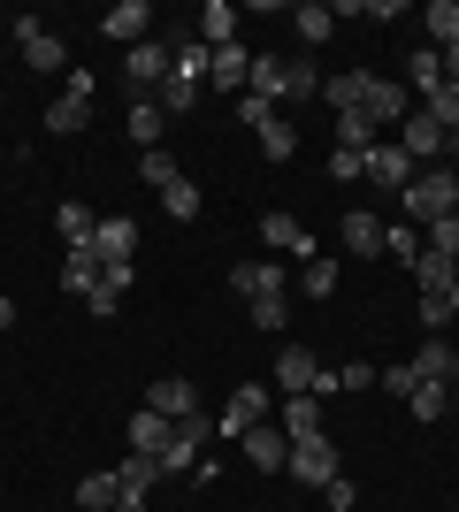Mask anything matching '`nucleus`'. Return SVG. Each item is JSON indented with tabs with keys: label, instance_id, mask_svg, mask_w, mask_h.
I'll list each match as a JSON object with an SVG mask.
<instances>
[{
	"label": "nucleus",
	"instance_id": "f257e3e1",
	"mask_svg": "<svg viewBox=\"0 0 459 512\" xmlns=\"http://www.w3.org/2000/svg\"><path fill=\"white\" fill-rule=\"evenodd\" d=\"M92 85H100L92 69H69L62 77V92L46 100V138H77V130L92 123Z\"/></svg>",
	"mask_w": 459,
	"mask_h": 512
},
{
	"label": "nucleus",
	"instance_id": "f03ea898",
	"mask_svg": "<svg viewBox=\"0 0 459 512\" xmlns=\"http://www.w3.org/2000/svg\"><path fill=\"white\" fill-rule=\"evenodd\" d=\"M261 421H276V383H238V390H230V406L215 413V436H222V444H238L245 428H261Z\"/></svg>",
	"mask_w": 459,
	"mask_h": 512
},
{
	"label": "nucleus",
	"instance_id": "7ed1b4c3",
	"mask_svg": "<svg viewBox=\"0 0 459 512\" xmlns=\"http://www.w3.org/2000/svg\"><path fill=\"white\" fill-rule=\"evenodd\" d=\"M398 207L414 214L421 230H429V222H444V214L459 207V184H452V169H421L414 184H406V192H398Z\"/></svg>",
	"mask_w": 459,
	"mask_h": 512
},
{
	"label": "nucleus",
	"instance_id": "20e7f679",
	"mask_svg": "<svg viewBox=\"0 0 459 512\" xmlns=\"http://www.w3.org/2000/svg\"><path fill=\"white\" fill-rule=\"evenodd\" d=\"M284 474H291V482H306V490H329V482H337V444H329L322 428H314V436H299V444H291V459H284Z\"/></svg>",
	"mask_w": 459,
	"mask_h": 512
},
{
	"label": "nucleus",
	"instance_id": "39448f33",
	"mask_svg": "<svg viewBox=\"0 0 459 512\" xmlns=\"http://www.w3.org/2000/svg\"><path fill=\"white\" fill-rule=\"evenodd\" d=\"M16 54H23L31 69H39V77H54V69L69 77V46L54 39V31H46L39 16H16Z\"/></svg>",
	"mask_w": 459,
	"mask_h": 512
},
{
	"label": "nucleus",
	"instance_id": "423d86ee",
	"mask_svg": "<svg viewBox=\"0 0 459 512\" xmlns=\"http://www.w3.org/2000/svg\"><path fill=\"white\" fill-rule=\"evenodd\" d=\"M169 69H176V39H146L123 54V77H131V92H161L169 85Z\"/></svg>",
	"mask_w": 459,
	"mask_h": 512
},
{
	"label": "nucleus",
	"instance_id": "0eeeda50",
	"mask_svg": "<svg viewBox=\"0 0 459 512\" xmlns=\"http://www.w3.org/2000/svg\"><path fill=\"white\" fill-rule=\"evenodd\" d=\"M230 291H238L245 306H253V299H284L291 268H284V260H238V268H230Z\"/></svg>",
	"mask_w": 459,
	"mask_h": 512
},
{
	"label": "nucleus",
	"instance_id": "6e6552de",
	"mask_svg": "<svg viewBox=\"0 0 459 512\" xmlns=\"http://www.w3.org/2000/svg\"><path fill=\"white\" fill-rule=\"evenodd\" d=\"M238 451H245V459H253L261 474H284V459H291V436H284L276 421H261V428H245V436H238Z\"/></svg>",
	"mask_w": 459,
	"mask_h": 512
},
{
	"label": "nucleus",
	"instance_id": "1a4fd4ad",
	"mask_svg": "<svg viewBox=\"0 0 459 512\" xmlns=\"http://www.w3.org/2000/svg\"><path fill=\"white\" fill-rule=\"evenodd\" d=\"M360 115L383 130V123H406V115H414V100H406V85H391V77H368V92H360Z\"/></svg>",
	"mask_w": 459,
	"mask_h": 512
},
{
	"label": "nucleus",
	"instance_id": "9d476101",
	"mask_svg": "<svg viewBox=\"0 0 459 512\" xmlns=\"http://www.w3.org/2000/svg\"><path fill=\"white\" fill-rule=\"evenodd\" d=\"M92 253H100V268L131 260V253H138V222H131V214H100V230H92Z\"/></svg>",
	"mask_w": 459,
	"mask_h": 512
},
{
	"label": "nucleus",
	"instance_id": "9b49d317",
	"mask_svg": "<svg viewBox=\"0 0 459 512\" xmlns=\"http://www.w3.org/2000/svg\"><path fill=\"white\" fill-rule=\"evenodd\" d=\"M146 23H153L146 0H115L108 16H100V39H115V46H146Z\"/></svg>",
	"mask_w": 459,
	"mask_h": 512
},
{
	"label": "nucleus",
	"instance_id": "f8f14e48",
	"mask_svg": "<svg viewBox=\"0 0 459 512\" xmlns=\"http://www.w3.org/2000/svg\"><path fill=\"white\" fill-rule=\"evenodd\" d=\"M146 406L161 413V421H192V413H207V406H199V390L184 383V375H161V383L146 390Z\"/></svg>",
	"mask_w": 459,
	"mask_h": 512
},
{
	"label": "nucleus",
	"instance_id": "ddd939ff",
	"mask_svg": "<svg viewBox=\"0 0 459 512\" xmlns=\"http://www.w3.org/2000/svg\"><path fill=\"white\" fill-rule=\"evenodd\" d=\"M245 92H253V100H268V107H284V100H291V62H284V54H253Z\"/></svg>",
	"mask_w": 459,
	"mask_h": 512
},
{
	"label": "nucleus",
	"instance_id": "4468645a",
	"mask_svg": "<svg viewBox=\"0 0 459 512\" xmlns=\"http://www.w3.org/2000/svg\"><path fill=\"white\" fill-rule=\"evenodd\" d=\"M314 375H322V360H314L306 344H284V352H276V390H284V398H306Z\"/></svg>",
	"mask_w": 459,
	"mask_h": 512
},
{
	"label": "nucleus",
	"instance_id": "2eb2a0df",
	"mask_svg": "<svg viewBox=\"0 0 459 512\" xmlns=\"http://www.w3.org/2000/svg\"><path fill=\"white\" fill-rule=\"evenodd\" d=\"M245 77H253V54H245L238 39H230V46H207V85H222V92H245Z\"/></svg>",
	"mask_w": 459,
	"mask_h": 512
},
{
	"label": "nucleus",
	"instance_id": "dca6fc26",
	"mask_svg": "<svg viewBox=\"0 0 459 512\" xmlns=\"http://www.w3.org/2000/svg\"><path fill=\"white\" fill-rule=\"evenodd\" d=\"M398 146H406V161L421 169V161H437V153H452V138H444V130H437V123H429V115L414 107V115H406V138H398Z\"/></svg>",
	"mask_w": 459,
	"mask_h": 512
},
{
	"label": "nucleus",
	"instance_id": "f3484780",
	"mask_svg": "<svg viewBox=\"0 0 459 512\" xmlns=\"http://www.w3.org/2000/svg\"><path fill=\"white\" fill-rule=\"evenodd\" d=\"M368 184H383V192H406V184H414V161H406V146H368Z\"/></svg>",
	"mask_w": 459,
	"mask_h": 512
},
{
	"label": "nucleus",
	"instance_id": "a211bd4d",
	"mask_svg": "<svg viewBox=\"0 0 459 512\" xmlns=\"http://www.w3.org/2000/svg\"><path fill=\"white\" fill-rule=\"evenodd\" d=\"M261 237L276 245V253H299V260H314V237H306V222H299V214H261Z\"/></svg>",
	"mask_w": 459,
	"mask_h": 512
},
{
	"label": "nucleus",
	"instance_id": "6ab92c4d",
	"mask_svg": "<svg viewBox=\"0 0 459 512\" xmlns=\"http://www.w3.org/2000/svg\"><path fill=\"white\" fill-rule=\"evenodd\" d=\"M452 283H459V260H444V253H429V245H421V253H414V291H429V299H444Z\"/></svg>",
	"mask_w": 459,
	"mask_h": 512
},
{
	"label": "nucleus",
	"instance_id": "aec40b11",
	"mask_svg": "<svg viewBox=\"0 0 459 512\" xmlns=\"http://www.w3.org/2000/svg\"><path fill=\"white\" fill-rule=\"evenodd\" d=\"M123 291H131V260H115V268H100V283L85 291V306H92L100 321H108L115 306H123Z\"/></svg>",
	"mask_w": 459,
	"mask_h": 512
},
{
	"label": "nucleus",
	"instance_id": "412c9836",
	"mask_svg": "<svg viewBox=\"0 0 459 512\" xmlns=\"http://www.w3.org/2000/svg\"><path fill=\"white\" fill-rule=\"evenodd\" d=\"M92 283H100V253H92V237H85V245H69V260H62V291L85 299Z\"/></svg>",
	"mask_w": 459,
	"mask_h": 512
},
{
	"label": "nucleus",
	"instance_id": "4be33fe9",
	"mask_svg": "<svg viewBox=\"0 0 459 512\" xmlns=\"http://www.w3.org/2000/svg\"><path fill=\"white\" fill-rule=\"evenodd\" d=\"M169 436H176V421H161L153 406L131 413V451H153V459H161V451H169Z\"/></svg>",
	"mask_w": 459,
	"mask_h": 512
},
{
	"label": "nucleus",
	"instance_id": "5701e85b",
	"mask_svg": "<svg viewBox=\"0 0 459 512\" xmlns=\"http://www.w3.org/2000/svg\"><path fill=\"white\" fill-rule=\"evenodd\" d=\"M452 352H459L452 337H421V352H414V375H421V383H452Z\"/></svg>",
	"mask_w": 459,
	"mask_h": 512
},
{
	"label": "nucleus",
	"instance_id": "b1692460",
	"mask_svg": "<svg viewBox=\"0 0 459 512\" xmlns=\"http://www.w3.org/2000/svg\"><path fill=\"white\" fill-rule=\"evenodd\" d=\"M276 428H284L291 444H299V436H314V428H322V398H314V390H306V398H284V413H276Z\"/></svg>",
	"mask_w": 459,
	"mask_h": 512
},
{
	"label": "nucleus",
	"instance_id": "393cba45",
	"mask_svg": "<svg viewBox=\"0 0 459 512\" xmlns=\"http://www.w3.org/2000/svg\"><path fill=\"white\" fill-rule=\"evenodd\" d=\"M291 23H299L306 46H322L329 31H337V8H329V0H299V8H291Z\"/></svg>",
	"mask_w": 459,
	"mask_h": 512
},
{
	"label": "nucleus",
	"instance_id": "a878e982",
	"mask_svg": "<svg viewBox=\"0 0 459 512\" xmlns=\"http://www.w3.org/2000/svg\"><path fill=\"white\" fill-rule=\"evenodd\" d=\"M345 245H352V260H360V253H383V222H375L368 207H345Z\"/></svg>",
	"mask_w": 459,
	"mask_h": 512
},
{
	"label": "nucleus",
	"instance_id": "bb28decb",
	"mask_svg": "<svg viewBox=\"0 0 459 512\" xmlns=\"http://www.w3.org/2000/svg\"><path fill=\"white\" fill-rule=\"evenodd\" d=\"M421 31H429V46H452L459 39V0H429V8H421Z\"/></svg>",
	"mask_w": 459,
	"mask_h": 512
},
{
	"label": "nucleus",
	"instance_id": "cd10ccee",
	"mask_svg": "<svg viewBox=\"0 0 459 512\" xmlns=\"http://www.w3.org/2000/svg\"><path fill=\"white\" fill-rule=\"evenodd\" d=\"M115 497H123V474H85V482H77V505L85 512H115Z\"/></svg>",
	"mask_w": 459,
	"mask_h": 512
},
{
	"label": "nucleus",
	"instance_id": "c85d7f7f",
	"mask_svg": "<svg viewBox=\"0 0 459 512\" xmlns=\"http://www.w3.org/2000/svg\"><path fill=\"white\" fill-rule=\"evenodd\" d=\"M199 39L230 46V39H238V8H230V0H207V8H199Z\"/></svg>",
	"mask_w": 459,
	"mask_h": 512
},
{
	"label": "nucleus",
	"instance_id": "c756f323",
	"mask_svg": "<svg viewBox=\"0 0 459 512\" xmlns=\"http://www.w3.org/2000/svg\"><path fill=\"white\" fill-rule=\"evenodd\" d=\"M253 138H261V153H268V161H291V153H299V130L284 123V107H276V115H268V123L253 130Z\"/></svg>",
	"mask_w": 459,
	"mask_h": 512
},
{
	"label": "nucleus",
	"instance_id": "7c9ffc66",
	"mask_svg": "<svg viewBox=\"0 0 459 512\" xmlns=\"http://www.w3.org/2000/svg\"><path fill=\"white\" fill-rule=\"evenodd\" d=\"M54 230H62V237H69V245H85V237H92V230H100V214H92V207H85V199H62V207H54Z\"/></svg>",
	"mask_w": 459,
	"mask_h": 512
},
{
	"label": "nucleus",
	"instance_id": "2f4dec72",
	"mask_svg": "<svg viewBox=\"0 0 459 512\" xmlns=\"http://www.w3.org/2000/svg\"><path fill=\"white\" fill-rule=\"evenodd\" d=\"M360 92H368V69H352V77H322V100L337 115H360Z\"/></svg>",
	"mask_w": 459,
	"mask_h": 512
},
{
	"label": "nucleus",
	"instance_id": "473e14b6",
	"mask_svg": "<svg viewBox=\"0 0 459 512\" xmlns=\"http://www.w3.org/2000/svg\"><path fill=\"white\" fill-rule=\"evenodd\" d=\"M421 115H429V123H437L444 138H452V130H459V85H437V92H421Z\"/></svg>",
	"mask_w": 459,
	"mask_h": 512
},
{
	"label": "nucleus",
	"instance_id": "72a5a7b5",
	"mask_svg": "<svg viewBox=\"0 0 459 512\" xmlns=\"http://www.w3.org/2000/svg\"><path fill=\"white\" fill-rule=\"evenodd\" d=\"M406 406H414V421H421V428L444 421V406H452V383H414V398H406Z\"/></svg>",
	"mask_w": 459,
	"mask_h": 512
},
{
	"label": "nucleus",
	"instance_id": "f704fd0d",
	"mask_svg": "<svg viewBox=\"0 0 459 512\" xmlns=\"http://www.w3.org/2000/svg\"><path fill=\"white\" fill-rule=\"evenodd\" d=\"M123 123H131V138H138V146H161V100H131V115H123Z\"/></svg>",
	"mask_w": 459,
	"mask_h": 512
},
{
	"label": "nucleus",
	"instance_id": "c9c22d12",
	"mask_svg": "<svg viewBox=\"0 0 459 512\" xmlns=\"http://www.w3.org/2000/svg\"><path fill=\"white\" fill-rule=\"evenodd\" d=\"M161 207H169V222H199V184H192V176H176L169 192H161Z\"/></svg>",
	"mask_w": 459,
	"mask_h": 512
},
{
	"label": "nucleus",
	"instance_id": "e433bc0d",
	"mask_svg": "<svg viewBox=\"0 0 459 512\" xmlns=\"http://www.w3.org/2000/svg\"><path fill=\"white\" fill-rule=\"evenodd\" d=\"M299 291H306V299H329V291H337V260L314 253V260L299 268Z\"/></svg>",
	"mask_w": 459,
	"mask_h": 512
},
{
	"label": "nucleus",
	"instance_id": "4c0bfd02",
	"mask_svg": "<svg viewBox=\"0 0 459 512\" xmlns=\"http://www.w3.org/2000/svg\"><path fill=\"white\" fill-rule=\"evenodd\" d=\"M138 176H146L153 192H169V184H176V176H184V169H176V161H169V146H153V153H138Z\"/></svg>",
	"mask_w": 459,
	"mask_h": 512
},
{
	"label": "nucleus",
	"instance_id": "58836bf2",
	"mask_svg": "<svg viewBox=\"0 0 459 512\" xmlns=\"http://www.w3.org/2000/svg\"><path fill=\"white\" fill-rule=\"evenodd\" d=\"M115 474H123V490H153V482H161V459H153V451H131Z\"/></svg>",
	"mask_w": 459,
	"mask_h": 512
},
{
	"label": "nucleus",
	"instance_id": "ea45409f",
	"mask_svg": "<svg viewBox=\"0 0 459 512\" xmlns=\"http://www.w3.org/2000/svg\"><path fill=\"white\" fill-rule=\"evenodd\" d=\"M161 107H169V115H192V107H199V77H176V69H169V85H161Z\"/></svg>",
	"mask_w": 459,
	"mask_h": 512
},
{
	"label": "nucleus",
	"instance_id": "a19ab883",
	"mask_svg": "<svg viewBox=\"0 0 459 512\" xmlns=\"http://www.w3.org/2000/svg\"><path fill=\"white\" fill-rule=\"evenodd\" d=\"M337 146L368 153V146H375V123H368V115H337Z\"/></svg>",
	"mask_w": 459,
	"mask_h": 512
},
{
	"label": "nucleus",
	"instance_id": "79ce46f5",
	"mask_svg": "<svg viewBox=\"0 0 459 512\" xmlns=\"http://www.w3.org/2000/svg\"><path fill=\"white\" fill-rule=\"evenodd\" d=\"M429 253H444V260H459V207L444 214V222H429Z\"/></svg>",
	"mask_w": 459,
	"mask_h": 512
},
{
	"label": "nucleus",
	"instance_id": "37998d69",
	"mask_svg": "<svg viewBox=\"0 0 459 512\" xmlns=\"http://www.w3.org/2000/svg\"><path fill=\"white\" fill-rule=\"evenodd\" d=\"M329 176H337V184H360V176H368V153L337 146V153H329Z\"/></svg>",
	"mask_w": 459,
	"mask_h": 512
},
{
	"label": "nucleus",
	"instance_id": "c03bdc74",
	"mask_svg": "<svg viewBox=\"0 0 459 512\" xmlns=\"http://www.w3.org/2000/svg\"><path fill=\"white\" fill-rule=\"evenodd\" d=\"M421 329H429V337H437V329H452V291H444V299H429V291H421Z\"/></svg>",
	"mask_w": 459,
	"mask_h": 512
},
{
	"label": "nucleus",
	"instance_id": "a18cd8bd",
	"mask_svg": "<svg viewBox=\"0 0 459 512\" xmlns=\"http://www.w3.org/2000/svg\"><path fill=\"white\" fill-rule=\"evenodd\" d=\"M444 85V62H437V46H421L414 54V92H437Z\"/></svg>",
	"mask_w": 459,
	"mask_h": 512
},
{
	"label": "nucleus",
	"instance_id": "49530a36",
	"mask_svg": "<svg viewBox=\"0 0 459 512\" xmlns=\"http://www.w3.org/2000/svg\"><path fill=\"white\" fill-rule=\"evenodd\" d=\"M383 253H391V260H406V268H414V253H421V245H414V230H383Z\"/></svg>",
	"mask_w": 459,
	"mask_h": 512
},
{
	"label": "nucleus",
	"instance_id": "de8ad7c7",
	"mask_svg": "<svg viewBox=\"0 0 459 512\" xmlns=\"http://www.w3.org/2000/svg\"><path fill=\"white\" fill-rule=\"evenodd\" d=\"M245 314H253V329H284V299H253Z\"/></svg>",
	"mask_w": 459,
	"mask_h": 512
},
{
	"label": "nucleus",
	"instance_id": "09e8293b",
	"mask_svg": "<svg viewBox=\"0 0 459 512\" xmlns=\"http://www.w3.org/2000/svg\"><path fill=\"white\" fill-rule=\"evenodd\" d=\"M268 115H276V107H268V100H253V92H238V123H245V130H261Z\"/></svg>",
	"mask_w": 459,
	"mask_h": 512
},
{
	"label": "nucleus",
	"instance_id": "8fccbe9b",
	"mask_svg": "<svg viewBox=\"0 0 459 512\" xmlns=\"http://www.w3.org/2000/svg\"><path fill=\"white\" fill-rule=\"evenodd\" d=\"M375 383H383V390H398V398H414V383H421V375H414V367H383Z\"/></svg>",
	"mask_w": 459,
	"mask_h": 512
},
{
	"label": "nucleus",
	"instance_id": "3c124183",
	"mask_svg": "<svg viewBox=\"0 0 459 512\" xmlns=\"http://www.w3.org/2000/svg\"><path fill=\"white\" fill-rule=\"evenodd\" d=\"M437 62H444V85H459V39H452V46H444Z\"/></svg>",
	"mask_w": 459,
	"mask_h": 512
},
{
	"label": "nucleus",
	"instance_id": "603ef678",
	"mask_svg": "<svg viewBox=\"0 0 459 512\" xmlns=\"http://www.w3.org/2000/svg\"><path fill=\"white\" fill-rule=\"evenodd\" d=\"M115 512H146V490H123V497H115Z\"/></svg>",
	"mask_w": 459,
	"mask_h": 512
},
{
	"label": "nucleus",
	"instance_id": "864d4df0",
	"mask_svg": "<svg viewBox=\"0 0 459 512\" xmlns=\"http://www.w3.org/2000/svg\"><path fill=\"white\" fill-rule=\"evenodd\" d=\"M0 329H16V299L8 291H0Z\"/></svg>",
	"mask_w": 459,
	"mask_h": 512
},
{
	"label": "nucleus",
	"instance_id": "5fc2aeb1",
	"mask_svg": "<svg viewBox=\"0 0 459 512\" xmlns=\"http://www.w3.org/2000/svg\"><path fill=\"white\" fill-rule=\"evenodd\" d=\"M452 398H459V352H452Z\"/></svg>",
	"mask_w": 459,
	"mask_h": 512
},
{
	"label": "nucleus",
	"instance_id": "6e6d98bb",
	"mask_svg": "<svg viewBox=\"0 0 459 512\" xmlns=\"http://www.w3.org/2000/svg\"><path fill=\"white\" fill-rule=\"evenodd\" d=\"M452 153H459V130H452Z\"/></svg>",
	"mask_w": 459,
	"mask_h": 512
},
{
	"label": "nucleus",
	"instance_id": "4d7b16f0",
	"mask_svg": "<svg viewBox=\"0 0 459 512\" xmlns=\"http://www.w3.org/2000/svg\"><path fill=\"white\" fill-rule=\"evenodd\" d=\"M452 184H459V169H452Z\"/></svg>",
	"mask_w": 459,
	"mask_h": 512
}]
</instances>
